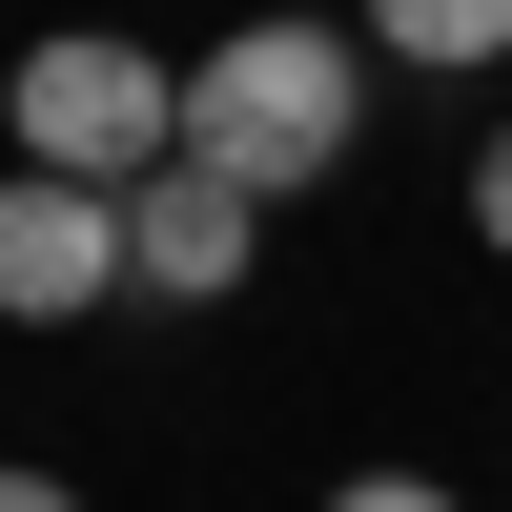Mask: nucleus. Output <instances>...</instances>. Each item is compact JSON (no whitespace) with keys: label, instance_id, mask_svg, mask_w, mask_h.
<instances>
[{"label":"nucleus","instance_id":"f257e3e1","mask_svg":"<svg viewBox=\"0 0 512 512\" xmlns=\"http://www.w3.org/2000/svg\"><path fill=\"white\" fill-rule=\"evenodd\" d=\"M349 144H369V41H349V21H226V41L185 62V164H226L246 205L328 185Z\"/></svg>","mask_w":512,"mask_h":512},{"label":"nucleus","instance_id":"f03ea898","mask_svg":"<svg viewBox=\"0 0 512 512\" xmlns=\"http://www.w3.org/2000/svg\"><path fill=\"white\" fill-rule=\"evenodd\" d=\"M0 123H21V164H62V185H144V164L185 144V62H164L144 21H41L21 62H0Z\"/></svg>","mask_w":512,"mask_h":512},{"label":"nucleus","instance_id":"7ed1b4c3","mask_svg":"<svg viewBox=\"0 0 512 512\" xmlns=\"http://www.w3.org/2000/svg\"><path fill=\"white\" fill-rule=\"evenodd\" d=\"M82 308H123V185L0 164V328H82Z\"/></svg>","mask_w":512,"mask_h":512},{"label":"nucleus","instance_id":"20e7f679","mask_svg":"<svg viewBox=\"0 0 512 512\" xmlns=\"http://www.w3.org/2000/svg\"><path fill=\"white\" fill-rule=\"evenodd\" d=\"M246 267H267V205H246L226 164H185V144H164L144 185H123V287H144V308H226Z\"/></svg>","mask_w":512,"mask_h":512},{"label":"nucleus","instance_id":"39448f33","mask_svg":"<svg viewBox=\"0 0 512 512\" xmlns=\"http://www.w3.org/2000/svg\"><path fill=\"white\" fill-rule=\"evenodd\" d=\"M349 41L390 82H492L512 62V0H349Z\"/></svg>","mask_w":512,"mask_h":512},{"label":"nucleus","instance_id":"423d86ee","mask_svg":"<svg viewBox=\"0 0 512 512\" xmlns=\"http://www.w3.org/2000/svg\"><path fill=\"white\" fill-rule=\"evenodd\" d=\"M472 246H492V267H512V123H492V144H472Z\"/></svg>","mask_w":512,"mask_h":512},{"label":"nucleus","instance_id":"0eeeda50","mask_svg":"<svg viewBox=\"0 0 512 512\" xmlns=\"http://www.w3.org/2000/svg\"><path fill=\"white\" fill-rule=\"evenodd\" d=\"M328 512H451V492H431V472H349Z\"/></svg>","mask_w":512,"mask_h":512},{"label":"nucleus","instance_id":"6e6552de","mask_svg":"<svg viewBox=\"0 0 512 512\" xmlns=\"http://www.w3.org/2000/svg\"><path fill=\"white\" fill-rule=\"evenodd\" d=\"M0 512H82V492H62V472H21V451H0Z\"/></svg>","mask_w":512,"mask_h":512}]
</instances>
